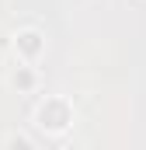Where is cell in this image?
I'll use <instances>...</instances> for the list:
<instances>
[{"mask_svg": "<svg viewBox=\"0 0 146 150\" xmlns=\"http://www.w3.org/2000/svg\"><path fill=\"white\" fill-rule=\"evenodd\" d=\"M4 143H7V147H32V140H28V136H7V140H4Z\"/></svg>", "mask_w": 146, "mask_h": 150, "instance_id": "4", "label": "cell"}, {"mask_svg": "<svg viewBox=\"0 0 146 150\" xmlns=\"http://www.w3.org/2000/svg\"><path fill=\"white\" fill-rule=\"evenodd\" d=\"M35 126L45 133V136H63V133L73 126V105H70V98H63V94L42 98L38 108H35Z\"/></svg>", "mask_w": 146, "mask_h": 150, "instance_id": "1", "label": "cell"}, {"mask_svg": "<svg viewBox=\"0 0 146 150\" xmlns=\"http://www.w3.org/2000/svg\"><path fill=\"white\" fill-rule=\"evenodd\" d=\"M14 52L21 63H38L45 52V35L38 28H18L14 32Z\"/></svg>", "mask_w": 146, "mask_h": 150, "instance_id": "2", "label": "cell"}, {"mask_svg": "<svg viewBox=\"0 0 146 150\" xmlns=\"http://www.w3.org/2000/svg\"><path fill=\"white\" fill-rule=\"evenodd\" d=\"M7 84H11L14 91H32V87H35V70H32V63H21L18 70H11V74H7Z\"/></svg>", "mask_w": 146, "mask_h": 150, "instance_id": "3", "label": "cell"}]
</instances>
